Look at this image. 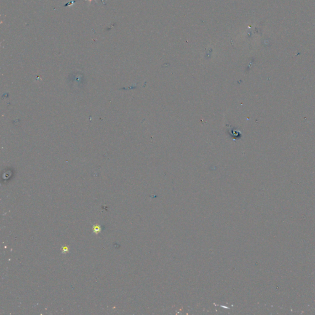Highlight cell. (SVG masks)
Listing matches in <instances>:
<instances>
[{
  "instance_id": "cell-1",
  "label": "cell",
  "mask_w": 315,
  "mask_h": 315,
  "mask_svg": "<svg viewBox=\"0 0 315 315\" xmlns=\"http://www.w3.org/2000/svg\"><path fill=\"white\" fill-rule=\"evenodd\" d=\"M88 1H92V0H88Z\"/></svg>"
}]
</instances>
